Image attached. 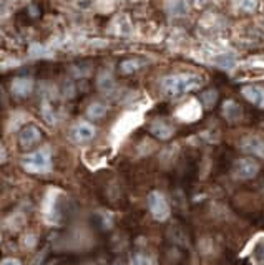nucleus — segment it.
<instances>
[{"label": "nucleus", "instance_id": "f257e3e1", "mask_svg": "<svg viewBox=\"0 0 264 265\" xmlns=\"http://www.w3.org/2000/svg\"><path fill=\"white\" fill-rule=\"evenodd\" d=\"M203 85V78L196 73H174L161 80V91L169 98H178L195 91Z\"/></svg>", "mask_w": 264, "mask_h": 265}, {"label": "nucleus", "instance_id": "f03ea898", "mask_svg": "<svg viewBox=\"0 0 264 265\" xmlns=\"http://www.w3.org/2000/svg\"><path fill=\"white\" fill-rule=\"evenodd\" d=\"M22 168L30 174H47L52 171V154L50 151L37 149L22 158Z\"/></svg>", "mask_w": 264, "mask_h": 265}, {"label": "nucleus", "instance_id": "7ed1b4c3", "mask_svg": "<svg viewBox=\"0 0 264 265\" xmlns=\"http://www.w3.org/2000/svg\"><path fill=\"white\" fill-rule=\"evenodd\" d=\"M146 202H148V209H150V212H152V216L159 222L166 221L169 217V214H171V211H169V204H168V201H166V197H164L163 192L152 191L148 194V197H146Z\"/></svg>", "mask_w": 264, "mask_h": 265}, {"label": "nucleus", "instance_id": "20e7f679", "mask_svg": "<svg viewBox=\"0 0 264 265\" xmlns=\"http://www.w3.org/2000/svg\"><path fill=\"white\" fill-rule=\"evenodd\" d=\"M259 173V164L251 158L238 159L234 164V176L238 179H253Z\"/></svg>", "mask_w": 264, "mask_h": 265}, {"label": "nucleus", "instance_id": "39448f33", "mask_svg": "<svg viewBox=\"0 0 264 265\" xmlns=\"http://www.w3.org/2000/svg\"><path fill=\"white\" fill-rule=\"evenodd\" d=\"M42 139V131L34 125H28L18 134V144L22 149H30Z\"/></svg>", "mask_w": 264, "mask_h": 265}, {"label": "nucleus", "instance_id": "423d86ee", "mask_svg": "<svg viewBox=\"0 0 264 265\" xmlns=\"http://www.w3.org/2000/svg\"><path fill=\"white\" fill-rule=\"evenodd\" d=\"M70 136L75 143H88L95 138V126L90 125V123H78L72 128Z\"/></svg>", "mask_w": 264, "mask_h": 265}, {"label": "nucleus", "instance_id": "0eeeda50", "mask_svg": "<svg viewBox=\"0 0 264 265\" xmlns=\"http://www.w3.org/2000/svg\"><path fill=\"white\" fill-rule=\"evenodd\" d=\"M239 148L248 154L264 158V141L258 138V136H246V138H243L241 143H239Z\"/></svg>", "mask_w": 264, "mask_h": 265}, {"label": "nucleus", "instance_id": "6e6552de", "mask_svg": "<svg viewBox=\"0 0 264 265\" xmlns=\"http://www.w3.org/2000/svg\"><path fill=\"white\" fill-rule=\"evenodd\" d=\"M241 93L254 106L264 110V87H259V85H248V87H244L241 89Z\"/></svg>", "mask_w": 264, "mask_h": 265}, {"label": "nucleus", "instance_id": "1a4fd4ad", "mask_svg": "<svg viewBox=\"0 0 264 265\" xmlns=\"http://www.w3.org/2000/svg\"><path fill=\"white\" fill-rule=\"evenodd\" d=\"M32 89H34V82H32L30 78H15L13 82L10 83V91L15 94V96H28V94L32 93Z\"/></svg>", "mask_w": 264, "mask_h": 265}, {"label": "nucleus", "instance_id": "9d476101", "mask_svg": "<svg viewBox=\"0 0 264 265\" xmlns=\"http://www.w3.org/2000/svg\"><path fill=\"white\" fill-rule=\"evenodd\" d=\"M150 132H152L155 138L164 141V139L171 138L174 130L168 125V123H164V121H155V123H152V126H150Z\"/></svg>", "mask_w": 264, "mask_h": 265}, {"label": "nucleus", "instance_id": "9b49d317", "mask_svg": "<svg viewBox=\"0 0 264 265\" xmlns=\"http://www.w3.org/2000/svg\"><path fill=\"white\" fill-rule=\"evenodd\" d=\"M223 116L228 121H231V123L238 121V120H241L243 110H241V106H239L236 101H233V99H228V101H224V105H223Z\"/></svg>", "mask_w": 264, "mask_h": 265}, {"label": "nucleus", "instance_id": "f8f14e48", "mask_svg": "<svg viewBox=\"0 0 264 265\" xmlns=\"http://www.w3.org/2000/svg\"><path fill=\"white\" fill-rule=\"evenodd\" d=\"M188 10H190V5H188L186 0H171V3H169V13L173 17L186 15Z\"/></svg>", "mask_w": 264, "mask_h": 265}, {"label": "nucleus", "instance_id": "ddd939ff", "mask_svg": "<svg viewBox=\"0 0 264 265\" xmlns=\"http://www.w3.org/2000/svg\"><path fill=\"white\" fill-rule=\"evenodd\" d=\"M106 115V106L103 105V103H92L90 106H88L87 110V116L90 118V120H100Z\"/></svg>", "mask_w": 264, "mask_h": 265}, {"label": "nucleus", "instance_id": "4468645a", "mask_svg": "<svg viewBox=\"0 0 264 265\" xmlns=\"http://www.w3.org/2000/svg\"><path fill=\"white\" fill-rule=\"evenodd\" d=\"M98 88L102 89V91L105 93H110L115 89V80H113V77L110 73H102L100 77H98Z\"/></svg>", "mask_w": 264, "mask_h": 265}, {"label": "nucleus", "instance_id": "2eb2a0df", "mask_svg": "<svg viewBox=\"0 0 264 265\" xmlns=\"http://www.w3.org/2000/svg\"><path fill=\"white\" fill-rule=\"evenodd\" d=\"M140 66H141L140 60H125L123 63L120 65V70L123 73H133L140 68Z\"/></svg>", "mask_w": 264, "mask_h": 265}, {"label": "nucleus", "instance_id": "dca6fc26", "mask_svg": "<svg viewBox=\"0 0 264 265\" xmlns=\"http://www.w3.org/2000/svg\"><path fill=\"white\" fill-rule=\"evenodd\" d=\"M201 99H203V103H205V106L210 108V106H213L216 103V99H218V93H216L214 89H210V91H205L201 94Z\"/></svg>", "mask_w": 264, "mask_h": 265}, {"label": "nucleus", "instance_id": "f3484780", "mask_svg": "<svg viewBox=\"0 0 264 265\" xmlns=\"http://www.w3.org/2000/svg\"><path fill=\"white\" fill-rule=\"evenodd\" d=\"M238 7L241 8V10H244V12H253V10H256L258 2H256V0H239Z\"/></svg>", "mask_w": 264, "mask_h": 265}, {"label": "nucleus", "instance_id": "a211bd4d", "mask_svg": "<svg viewBox=\"0 0 264 265\" xmlns=\"http://www.w3.org/2000/svg\"><path fill=\"white\" fill-rule=\"evenodd\" d=\"M130 265H148V257H146L145 254L136 252V254L131 255V259H130Z\"/></svg>", "mask_w": 264, "mask_h": 265}, {"label": "nucleus", "instance_id": "6ab92c4d", "mask_svg": "<svg viewBox=\"0 0 264 265\" xmlns=\"http://www.w3.org/2000/svg\"><path fill=\"white\" fill-rule=\"evenodd\" d=\"M216 63H218L221 68H233V65H234V60L233 58H229V56H221V58L216 60Z\"/></svg>", "mask_w": 264, "mask_h": 265}, {"label": "nucleus", "instance_id": "aec40b11", "mask_svg": "<svg viewBox=\"0 0 264 265\" xmlns=\"http://www.w3.org/2000/svg\"><path fill=\"white\" fill-rule=\"evenodd\" d=\"M44 116L47 118V121H50V123H53V121H55L53 111L50 110V106H49V105H44Z\"/></svg>", "mask_w": 264, "mask_h": 265}, {"label": "nucleus", "instance_id": "412c9836", "mask_svg": "<svg viewBox=\"0 0 264 265\" xmlns=\"http://www.w3.org/2000/svg\"><path fill=\"white\" fill-rule=\"evenodd\" d=\"M0 265H20V262H18L17 259H12V257H7L2 260V264Z\"/></svg>", "mask_w": 264, "mask_h": 265}, {"label": "nucleus", "instance_id": "4be33fe9", "mask_svg": "<svg viewBox=\"0 0 264 265\" xmlns=\"http://www.w3.org/2000/svg\"><path fill=\"white\" fill-rule=\"evenodd\" d=\"M113 265H123V264H121V262H120V260H116V262H115V264H113Z\"/></svg>", "mask_w": 264, "mask_h": 265}]
</instances>
